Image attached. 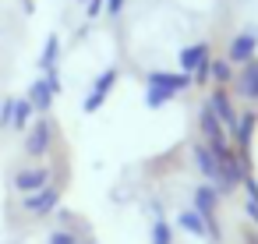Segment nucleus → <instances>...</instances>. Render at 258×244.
<instances>
[{"label":"nucleus","mask_w":258,"mask_h":244,"mask_svg":"<svg viewBox=\"0 0 258 244\" xmlns=\"http://www.w3.org/2000/svg\"><path fill=\"white\" fill-rule=\"evenodd\" d=\"M191 85L195 82L184 71H149L145 75V106L149 110H159V106L173 103L177 96H184Z\"/></svg>","instance_id":"obj_1"},{"label":"nucleus","mask_w":258,"mask_h":244,"mask_svg":"<svg viewBox=\"0 0 258 244\" xmlns=\"http://www.w3.org/2000/svg\"><path fill=\"white\" fill-rule=\"evenodd\" d=\"M209 64H212L209 43H187V46H180V53H177V68H180L184 75H191V82H198V85L209 82Z\"/></svg>","instance_id":"obj_2"},{"label":"nucleus","mask_w":258,"mask_h":244,"mask_svg":"<svg viewBox=\"0 0 258 244\" xmlns=\"http://www.w3.org/2000/svg\"><path fill=\"white\" fill-rule=\"evenodd\" d=\"M25 96L36 106V113H50L53 110V99L60 96V71H43V78H36Z\"/></svg>","instance_id":"obj_3"},{"label":"nucleus","mask_w":258,"mask_h":244,"mask_svg":"<svg viewBox=\"0 0 258 244\" xmlns=\"http://www.w3.org/2000/svg\"><path fill=\"white\" fill-rule=\"evenodd\" d=\"M117 78H120V71H117V68L99 71V75L92 78V85H89L85 99H82V113H96V110H103V103H106V99H110V92L117 89Z\"/></svg>","instance_id":"obj_4"},{"label":"nucleus","mask_w":258,"mask_h":244,"mask_svg":"<svg viewBox=\"0 0 258 244\" xmlns=\"http://www.w3.org/2000/svg\"><path fill=\"white\" fill-rule=\"evenodd\" d=\"M53 135H57L53 120H50V117H39V120L25 131V156H32V159L46 156V152L53 149Z\"/></svg>","instance_id":"obj_5"},{"label":"nucleus","mask_w":258,"mask_h":244,"mask_svg":"<svg viewBox=\"0 0 258 244\" xmlns=\"http://www.w3.org/2000/svg\"><path fill=\"white\" fill-rule=\"evenodd\" d=\"M233 68H240V64H247V60H254L258 57V32H251V29H240L237 36H230V43H226V53H223Z\"/></svg>","instance_id":"obj_6"},{"label":"nucleus","mask_w":258,"mask_h":244,"mask_svg":"<svg viewBox=\"0 0 258 244\" xmlns=\"http://www.w3.org/2000/svg\"><path fill=\"white\" fill-rule=\"evenodd\" d=\"M57 205H60V188H53V184H46V188H39V191H32V195H22V209H25L32 219L50 216Z\"/></svg>","instance_id":"obj_7"},{"label":"nucleus","mask_w":258,"mask_h":244,"mask_svg":"<svg viewBox=\"0 0 258 244\" xmlns=\"http://www.w3.org/2000/svg\"><path fill=\"white\" fill-rule=\"evenodd\" d=\"M205 106H209V110L216 113V120H219V124L226 128V135H233V128H237V117H240V113H237V106H233L230 92L216 85V89H212V92L205 96Z\"/></svg>","instance_id":"obj_8"},{"label":"nucleus","mask_w":258,"mask_h":244,"mask_svg":"<svg viewBox=\"0 0 258 244\" xmlns=\"http://www.w3.org/2000/svg\"><path fill=\"white\" fill-rule=\"evenodd\" d=\"M219 198H223V195H219V188L205 180V184H198V188H195V205H191V209H198V212L205 216V223H209V230H212V237H216V240H219V230H216V209H219Z\"/></svg>","instance_id":"obj_9"},{"label":"nucleus","mask_w":258,"mask_h":244,"mask_svg":"<svg viewBox=\"0 0 258 244\" xmlns=\"http://www.w3.org/2000/svg\"><path fill=\"white\" fill-rule=\"evenodd\" d=\"M233 89H237V96H240V99H247V103H258V57L237 68Z\"/></svg>","instance_id":"obj_10"},{"label":"nucleus","mask_w":258,"mask_h":244,"mask_svg":"<svg viewBox=\"0 0 258 244\" xmlns=\"http://www.w3.org/2000/svg\"><path fill=\"white\" fill-rule=\"evenodd\" d=\"M11 184H15L18 195H32V191H39V188L50 184V170H46V166H25V170L15 173Z\"/></svg>","instance_id":"obj_11"},{"label":"nucleus","mask_w":258,"mask_h":244,"mask_svg":"<svg viewBox=\"0 0 258 244\" xmlns=\"http://www.w3.org/2000/svg\"><path fill=\"white\" fill-rule=\"evenodd\" d=\"M195 166H198V173L209 180V184H219V156L202 142V145H195Z\"/></svg>","instance_id":"obj_12"},{"label":"nucleus","mask_w":258,"mask_h":244,"mask_svg":"<svg viewBox=\"0 0 258 244\" xmlns=\"http://www.w3.org/2000/svg\"><path fill=\"white\" fill-rule=\"evenodd\" d=\"M177 226H180V233H187V237H195V240H205L212 230H209V223H205V216L198 212V209H184L180 216H177Z\"/></svg>","instance_id":"obj_13"},{"label":"nucleus","mask_w":258,"mask_h":244,"mask_svg":"<svg viewBox=\"0 0 258 244\" xmlns=\"http://www.w3.org/2000/svg\"><path fill=\"white\" fill-rule=\"evenodd\" d=\"M233 78H237V68H233L226 57H212V64H209V82L219 85V89H226V85H233Z\"/></svg>","instance_id":"obj_14"},{"label":"nucleus","mask_w":258,"mask_h":244,"mask_svg":"<svg viewBox=\"0 0 258 244\" xmlns=\"http://www.w3.org/2000/svg\"><path fill=\"white\" fill-rule=\"evenodd\" d=\"M57 64H60V36L53 32V36H46V43H43L39 71H57Z\"/></svg>","instance_id":"obj_15"},{"label":"nucleus","mask_w":258,"mask_h":244,"mask_svg":"<svg viewBox=\"0 0 258 244\" xmlns=\"http://www.w3.org/2000/svg\"><path fill=\"white\" fill-rule=\"evenodd\" d=\"M254 120H258V117H254L251 110L237 117V128H233V135H230V138H233V142L240 145V152H244V149L251 145V135H254Z\"/></svg>","instance_id":"obj_16"},{"label":"nucleus","mask_w":258,"mask_h":244,"mask_svg":"<svg viewBox=\"0 0 258 244\" xmlns=\"http://www.w3.org/2000/svg\"><path fill=\"white\" fill-rule=\"evenodd\" d=\"M32 117H36V106L29 103V96H22V99H15V113H11V128H15V131H25V128L32 124Z\"/></svg>","instance_id":"obj_17"},{"label":"nucleus","mask_w":258,"mask_h":244,"mask_svg":"<svg viewBox=\"0 0 258 244\" xmlns=\"http://www.w3.org/2000/svg\"><path fill=\"white\" fill-rule=\"evenodd\" d=\"M149 240H152V244H173V226H170L163 216H156L152 226H149Z\"/></svg>","instance_id":"obj_18"},{"label":"nucleus","mask_w":258,"mask_h":244,"mask_svg":"<svg viewBox=\"0 0 258 244\" xmlns=\"http://www.w3.org/2000/svg\"><path fill=\"white\" fill-rule=\"evenodd\" d=\"M46 244H82V237H78L75 230H53V233L46 237Z\"/></svg>","instance_id":"obj_19"},{"label":"nucleus","mask_w":258,"mask_h":244,"mask_svg":"<svg viewBox=\"0 0 258 244\" xmlns=\"http://www.w3.org/2000/svg\"><path fill=\"white\" fill-rule=\"evenodd\" d=\"M11 113H15V99L0 103V128H11Z\"/></svg>","instance_id":"obj_20"},{"label":"nucleus","mask_w":258,"mask_h":244,"mask_svg":"<svg viewBox=\"0 0 258 244\" xmlns=\"http://www.w3.org/2000/svg\"><path fill=\"white\" fill-rule=\"evenodd\" d=\"M103 8H106V0H85V15H89V18H99Z\"/></svg>","instance_id":"obj_21"},{"label":"nucleus","mask_w":258,"mask_h":244,"mask_svg":"<svg viewBox=\"0 0 258 244\" xmlns=\"http://www.w3.org/2000/svg\"><path fill=\"white\" fill-rule=\"evenodd\" d=\"M110 18H120V11H124V0H106V8H103Z\"/></svg>","instance_id":"obj_22"}]
</instances>
